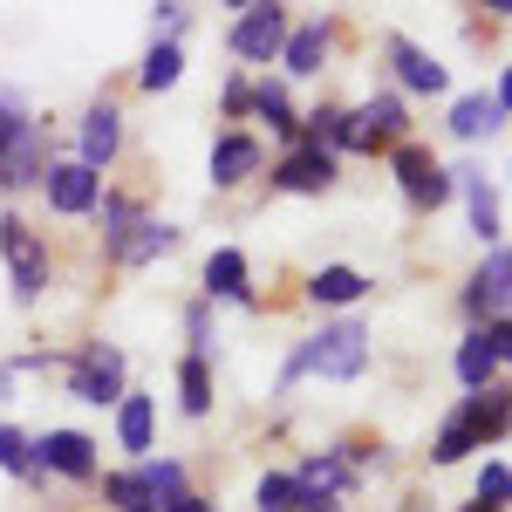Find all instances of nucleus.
I'll return each instance as SVG.
<instances>
[{"mask_svg":"<svg viewBox=\"0 0 512 512\" xmlns=\"http://www.w3.org/2000/svg\"><path fill=\"white\" fill-rule=\"evenodd\" d=\"M362 362H369V328H362V321H328L315 342H301V349L287 355L280 390H294L301 376H335V383H349V376H362Z\"/></svg>","mask_w":512,"mask_h":512,"instance_id":"f257e3e1","label":"nucleus"},{"mask_svg":"<svg viewBox=\"0 0 512 512\" xmlns=\"http://www.w3.org/2000/svg\"><path fill=\"white\" fill-rule=\"evenodd\" d=\"M0 253H7V267H14V301H41V294H48V246L35 239V226H28L21 212L0 219Z\"/></svg>","mask_w":512,"mask_h":512,"instance_id":"f03ea898","label":"nucleus"},{"mask_svg":"<svg viewBox=\"0 0 512 512\" xmlns=\"http://www.w3.org/2000/svg\"><path fill=\"white\" fill-rule=\"evenodd\" d=\"M69 396H76V403H123V349L82 342V349L69 355Z\"/></svg>","mask_w":512,"mask_h":512,"instance_id":"7ed1b4c3","label":"nucleus"},{"mask_svg":"<svg viewBox=\"0 0 512 512\" xmlns=\"http://www.w3.org/2000/svg\"><path fill=\"white\" fill-rule=\"evenodd\" d=\"M403 130H410V117H403V96H369L362 110H342V151H376V144H403Z\"/></svg>","mask_w":512,"mask_h":512,"instance_id":"20e7f679","label":"nucleus"},{"mask_svg":"<svg viewBox=\"0 0 512 512\" xmlns=\"http://www.w3.org/2000/svg\"><path fill=\"white\" fill-rule=\"evenodd\" d=\"M506 355H512V328L506 321H485V328H472L465 342H458V383L465 390H492V376L506 369Z\"/></svg>","mask_w":512,"mask_h":512,"instance_id":"39448f33","label":"nucleus"},{"mask_svg":"<svg viewBox=\"0 0 512 512\" xmlns=\"http://www.w3.org/2000/svg\"><path fill=\"white\" fill-rule=\"evenodd\" d=\"M390 164H396V185H403V198H410L417 212H437V205L451 198V171H444V164H437L424 144H396Z\"/></svg>","mask_w":512,"mask_h":512,"instance_id":"423d86ee","label":"nucleus"},{"mask_svg":"<svg viewBox=\"0 0 512 512\" xmlns=\"http://www.w3.org/2000/svg\"><path fill=\"white\" fill-rule=\"evenodd\" d=\"M48 123H21L7 144H0V192H21V185H41L48 178Z\"/></svg>","mask_w":512,"mask_h":512,"instance_id":"0eeeda50","label":"nucleus"},{"mask_svg":"<svg viewBox=\"0 0 512 512\" xmlns=\"http://www.w3.org/2000/svg\"><path fill=\"white\" fill-rule=\"evenodd\" d=\"M28 465H35V478L41 472H62V478H82V485L103 472V465H96V437H82V431L35 437V444H28Z\"/></svg>","mask_w":512,"mask_h":512,"instance_id":"6e6552de","label":"nucleus"},{"mask_svg":"<svg viewBox=\"0 0 512 512\" xmlns=\"http://www.w3.org/2000/svg\"><path fill=\"white\" fill-rule=\"evenodd\" d=\"M233 55H246V62H274L280 55V41H287V7H239V21H233Z\"/></svg>","mask_w":512,"mask_h":512,"instance_id":"1a4fd4ad","label":"nucleus"},{"mask_svg":"<svg viewBox=\"0 0 512 512\" xmlns=\"http://www.w3.org/2000/svg\"><path fill=\"white\" fill-rule=\"evenodd\" d=\"M41 185H48V205H55V212H62V219H82V212H96V198H103V178H96V171H89V164H48V178H41Z\"/></svg>","mask_w":512,"mask_h":512,"instance_id":"9d476101","label":"nucleus"},{"mask_svg":"<svg viewBox=\"0 0 512 512\" xmlns=\"http://www.w3.org/2000/svg\"><path fill=\"white\" fill-rule=\"evenodd\" d=\"M506 280H512V253L492 246L485 267H478V280L465 287V315H472L478 328H485V321H506Z\"/></svg>","mask_w":512,"mask_h":512,"instance_id":"9b49d317","label":"nucleus"},{"mask_svg":"<svg viewBox=\"0 0 512 512\" xmlns=\"http://www.w3.org/2000/svg\"><path fill=\"white\" fill-rule=\"evenodd\" d=\"M117 144H123V110L103 96V103H89V117H82V158L89 171H103V164L117 158Z\"/></svg>","mask_w":512,"mask_h":512,"instance_id":"f8f14e48","label":"nucleus"},{"mask_svg":"<svg viewBox=\"0 0 512 512\" xmlns=\"http://www.w3.org/2000/svg\"><path fill=\"white\" fill-rule=\"evenodd\" d=\"M274 185H280V192H328V185H335V151H308V144H294V151L274 164Z\"/></svg>","mask_w":512,"mask_h":512,"instance_id":"ddd939ff","label":"nucleus"},{"mask_svg":"<svg viewBox=\"0 0 512 512\" xmlns=\"http://www.w3.org/2000/svg\"><path fill=\"white\" fill-rule=\"evenodd\" d=\"M390 62H396V76H403V89H417V96H437L444 89V62H437L431 48H417L410 35H390Z\"/></svg>","mask_w":512,"mask_h":512,"instance_id":"4468645a","label":"nucleus"},{"mask_svg":"<svg viewBox=\"0 0 512 512\" xmlns=\"http://www.w3.org/2000/svg\"><path fill=\"white\" fill-rule=\"evenodd\" d=\"M260 171V144L246 137V130H226L219 144H212V185L219 192H233V185H246Z\"/></svg>","mask_w":512,"mask_h":512,"instance_id":"2eb2a0df","label":"nucleus"},{"mask_svg":"<svg viewBox=\"0 0 512 512\" xmlns=\"http://www.w3.org/2000/svg\"><path fill=\"white\" fill-rule=\"evenodd\" d=\"M328 41H335V28L328 21H301L294 35L280 41V62H287V76H321V62H328Z\"/></svg>","mask_w":512,"mask_h":512,"instance_id":"dca6fc26","label":"nucleus"},{"mask_svg":"<svg viewBox=\"0 0 512 512\" xmlns=\"http://www.w3.org/2000/svg\"><path fill=\"white\" fill-rule=\"evenodd\" d=\"M451 192H465V205H472V233L499 246V192L485 185V171H451Z\"/></svg>","mask_w":512,"mask_h":512,"instance_id":"f3484780","label":"nucleus"},{"mask_svg":"<svg viewBox=\"0 0 512 512\" xmlns=\"http://www.w3.org/2000/svg\"><path fill=\"white\" fill-rule=\"evenodd\" d=\"M205 301H253V287H246V253H239V246H219V253L205 260Z\"/></svg>","mask_w":512,"mask_h":512,"instance_id":"a211bd4d","label":"nucleus"},{"mask_svg":"<svg viewBox=\"0 0 512 512\" xmlns=\"http://www.w3.org/2000/svg\"><path fill=\"white\" fill-rule=\"evenodd\" d=\"M294 478H301V485H308L315 499H335V492H349V485H355V465L342 458V451H308Z\"/></svg>","mask_w":512,"mask_h":512,"instance_id":"6ab92c4d","label":"nucleus"},{"mask_svg":"<svg viewBox=\"0 0 512 512\" xmlns=\"http://www.w3.org/2000/svg\"><path fill=\"white\" fill-rule=\"evenodd\" d=\"M137 219H144V205H137V198H123V192L96 198V226H103V260H117V253H123V239L137 233Z\"/></svg>","mask_w":512,"mask_h":512,"instance_id":"aec40b11","label":"nucleus"},{"mask_svg":"<svg viewBox=\"0 0 512 512\" xmlns=\"http://www.w3.org/2000/svg\"><path fill=\"white\" fill-rule=\"evenodd\" d=\"M178 246V226H164V219H137V233L123 239V253L110 260V267H151V260H164Z\"/></svg>","mask_w":512,"mask_h":512,"instance_id":"412c9836","label":"nucleus"},{"mask_svg":"<svg viewBox=\"0 0 512 512\" xmlns=\"http://www.w3.org/2000/svg\"><path fill=\"white\" fill-rule=\"evenodd\" d=\"M362 294H369V274H355V267H321V274L308 280V301H315V308H349Z\"/></svg>","mask_w":512,"mask_h":512,"instance_id":"4be33fe9","label":"nucleus"},{"mask_svg":"<svg viewBox=\"0 0 512 512\" xmlns=\"http://www.w3.org/2000/svg\"><path fill=\"white\" fill-rule=\"evenodd\" d=\"M499 123H506V103H499V96H458V110H451V137L472 144V137H492Z\"/></svg>","mask_w":512,"mask_h":512,"instance_id":"5701e85b","label":"nucleus"},{"mask_svg":"<svg viewBox=\"0 0 512 512\" xmlns=\"http://www.w3.org/2000/svg\"><path fill=\"white\" fill-rule=\"evenodd\" d=\"M458 417L472 424L478 451H485V444H499V437H506V396H499V390H478V396H465V403H458Z\"/></svg>","mask_w":512,"mask_h":512,"instance_id":"b1692460","label":"nucleus"},{"mask_svg":"<svg viewBox=\"0 0 512 512\" xmlns=\"http://www.w3.org/2000/svg\"><path fill=\"white\" fill-rule=\"evenodd\" d=\"M253 110H260V123L274 130L280 144H301V117H294V103H287L280 82H260V89H253Z\"/></svg>","mask_w":512,"mask_h":512,"instance_id":"393cba45","label":"nucleus"},{"mask_svg":"<svg viewBox=\"0 0 512 512\" xmlns=\"http://www.w3.org/2000/svg\"><path fill=\"white\" fill-rule=\"evenodd\" d=\"M151 424H158V417H151V396H130V390H123V403H117L123 451H137V458H144V451H151Z\"/></svg>","mask_w":512,"mask_h":512,"instance_id":"a878e982","label":"nucleus"},{"mask_svg":"<svg viewBox=\"0 0 512 512\" xmlns=\"http://www.w3.org/2000/svg\"><path fill=\"white\" fill-rule=\"evenodd\" d=\"M137 478H144V492H151V506H171V499H185V465L178 458H144L137 465Z\"/></svg>","mask_w":512,"mask_h":512,"instance_id":"bb28decb","label":"nucleus"},{"mask_svg":"<svg viewBox=\"0 0 512 512\" xmlns=\"http://www.w3.org/2000/svg\"><path fill=\"white\" fill-rule=\"evenodd\" d=\"M185 76V48L178 41H151V55H144V69H137V82L158 96V89H171V82Z\"/></svg>","mask_w":512,"mask_h":512,"instance_id":"cd10ccee","label":"nucleus"},{"mask_svg":"<svg viewBox=\"0 0 512 512\" xmlns=\"http://www.w3.org/2000/svg\"><path fill=\"white\" fill-rule=\"evenodd\" d=\"M178 403H185V417H205L212 410V369H205V355H185L178 362Z\"/></svg>","mask_w":512,"mask_h":512,"instance_id":"c85d7f7f","label":"nucleus"},{"mask_svg":"<svg viewBox=\"0 0 512 512\" xmlns=\"http://www.w3.org/2000/svg\"><path fill=\"white\" fill-rule=\"evenodd\" d=\"M308 499H315V492H308L294 472H267L260 478V512H301Z\"/></svg>","mask_w":512,"mask_h":512,"instance_id":"c756f323","label":"nucleus"},{"mask_svg":"<svg viewBox=\"0 0 512 512\" xmlns=\"http://www.w3.org/2000/svg\"><path fill=\"white\" fill-rule=\"evenodd\" d=\"M103 499H110L117 512H158V506H151V492H144V478H137V472H110V478H103Z\"/></svg>","mask_w":512,"mask_h":512,"instance_id":"7c9ffc66","label":"nucleus"},{"mask_svg":"<svg viewBox=\"0 0 512 512\" xmlns=\"http://www.w3.org/2000/svg\"><path fill=\"white\" fill-rule=\"evenodd\" d=\"M465 451H478V437H472V424L451 410V417H444V431H437V444H431V458H437V465H458Z\"/></svg>","mask_w":512,"mask_h":512,"instance_id":"2f4dec72","label":"nucleus"},{"mask_svg":"<svg viewBox=\"0 0 512 512\" xmlns=\"http://www.w3.org/2000/svg\"><path fill=\"white\" fill-rule=\"evenodd\" d=\"M0 472H14V478H35V465H28V437L14 431V424H0Z\"/></svg>","mask_w":512,"mask_h":512,"instance_id":"473e14b6","label":"nucleus"},{"mask_svg":"<svg viewBox=\"0 0 512 512\" xmlns=\"http://www.w3.org/2000/svg\"><path fill=\"white\" fill-rule=\"evenodd\" d=\"M506 492H512V478L499 458H485V472H478V506H506Z\"/></svg>","mask_w":512,"mask_h":512,"instance_id":"72a5a7b5","label":"nucleus"},{"mask_svg":"<svg viewBox=\"0 0 512 512\" xmlns=\"http://www.w3.org/2000/svg\"><path fill=\"white\" fill-rule=\"evenodd\" d=\"M185 335H192V355L212 349V301H192V315H185Z\"/></svg>","mask_w":512,"mask_h":512,"instance_id":"f704fd0d","label":"nucleus"},{"mask_svg":"<svg viewBox=\"0 0 512 512\" xmlns=\"http://www.w3.org/2000/svg\"><path fill=\"white\" fill-rule=\"evenodd\" d=\"M21 123H28V103H21V89H0V144H7Z\"/></svg>","mask_w":512,"mask_h":512,"instance_id":"c9c22d12","label":"nucleus"},{"mask_svg":"<svg viewBox=\"0 0 512 512\" xmlns=\"http://www.w3.org/2000/svg\"><path fill=\"white\" fill-rule=\"evenodd\" d=\"M151 21H158L164 41H178V35H185V21H192V7H151Z\"/></svg>","mask_w":512,"mask_h":512,"instance_id":"e433bc0d","label":"nucleus"},{"mask_svg":"<svg viewBox=\"0 0 512 512\" xmlns=\"http://www.w3.org/2000/svg\"><path fill=\"white\" fill-rule=\"evenodd\" d=\"M253 110V89L246 82H226V117H246Z\"/></svg>","mask_w":512,"mask_h":512,"instance_id":"4c0bfd02","label":"nucleus"},{"mask_svg":"<svg viewBox=\"0 0 512 512\" xmlns=\"http://www.w3.org/2000/svg\"><path fill=\"white\" fill-rule=\"evenodd\" d=\"M164 512H212V499H198V492H185V499H171Z\"/></svg>","mask_w":512,"mask_h":512,"instance_id":"58836bf2","label":"nucleus"},{"mask_svg":"<svg viewBox=\"0 0 512 512\" xmlns=\"http://www.w3.org/2000/svg\"><path fill=\"white\" fill-rule=\"evenodd\" d=\"M7 396H14V369L0 362V403H7Z\"/></svg>","mask_w":512,"mask_h":512,"instance_id":"ea45409f","label":"nucleus"},{"mask_svg":"<svg viewBox=\"0 0 512 512\" xmlns=\"http://www.w3.org/2000/svg\"><path fill=\"white\" fill-rule=\"evenodd\" d=\"M301 512H342V506H335V499H308Z\"/></svg>","mask_w":512,"mask_h":512,"instance_id":"a19ab883","label":"nucleus"},{"mask_svg":"<svg viewBox=\"0 0 512 512\" xmlns=\"http://www.w3.org/2000/svg\"><path fill=\"white\" fill-rule=\"evenodd\" d=\"M465 512H506V506H465Z\"/></svg>","mask_w":512,"mask_h":512,"instance_id":"79ce46f5","label":"nucleus"}]
</instances>
